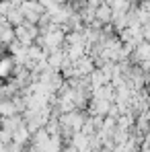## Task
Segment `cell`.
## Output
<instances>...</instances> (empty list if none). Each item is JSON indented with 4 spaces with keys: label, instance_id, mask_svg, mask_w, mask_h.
<instances>
[{
    "label": "cell",
    "instance_id": "cell-1",
    "mask_svg": "<svg viewBox=\"0 0 150 152\" xmlns=\"http://www.w3.org/2000/svg\"><path fill=\"white\" fill-rule=\"evenodd\" d=\"M39 37V27L37 25H31V23H23V25L15 27V39L21 43V45H31L35 43Z\"/></svg>",
    "mask_w": 150,
    "mask_h": 152
},
{
    "label": "cell",
    "instance_id": "cell-2",
    "mask_svg": "<svg viewBox=\"0 0 150 152\" xmlns=\"http://www.w3.org/2000/svg\"><path fill=\"white\" fill-rule=\"evenodd\" d=\"M19 8H21V12H23L25 23H31V25H37L39 19H41V15L45 12V8H43L37 0H23V4H21Z\"/></svg>",
    "mask_w": 150,
    "mask_h": 152
},
{
    "label": "cell",
    "instance_id": "cell-3",
    "mask_svg": "<svg viewBox=\"0 0 150 152\" xmlns=\"http://www.w3.org/2000/svg\"><path fill=\"white\" fill-rule=\"evenodd\" d=\"M130 60H132V64H140V62L150 60V43H148V41H140V43H136L134 50H132Z\"/></svg>",
    "mask_w": 150,
    "mask_h": 152
},
{
    "label": "cell",
    "instance_id": "cell-4",
    "mask_svg": "<svg viewBox=\"0 0 150 152\" xmlns=\"http://www.w3.org/2000/svg\"><path fill=\"white\" fill-rule=\"evenodd\" d=\"M15 68H17V64H15L12 56L10 53H2L0 56V80H8L15 74Z\"/></svg>",
    "mask_w": 150,
    "mask_h": 152
},
{
    "label": "cell",
    "instance_id": "cell-5",
    "mask_svg": "<svg viewBox=\"0 0 150 152\" xmlns=\"http://www.w3.org/2000/svg\"><path fill=\"white\" fill-rule=\"evenodd\" d=\"M111 101H105V99H91V105H89V111L91 115H99V117H107L109 115V109H111Z\"/></svg>",
    "mask_w": 150,
    "mask_h": 152
},
{
    "label": "cell",
    "instance_id": "cell-6",
    "mask_svg": "<svg viewBox=\"0 0 150 152\" xmlns=\"http://www.w3.org/2000/svg\"><path fill=\"white\" fill-rule=\"evenodd\" d=\"M29 140H31V132L27 129V126H19L15 132H12V142L15 144H21V146H27L29 144Z\"/></svg>",
    "mask_w": 150,
    "mask_h": 152
},
{
    "label": "cell",
    "instance_id": "cell-7",
    "mask_svg": "<svg viewBox=\"0 0 150 152\" xmlns=\"http://www.w3.org/2000/svg\"><path fill=\"white\" fill-rule=\"evenodd\" d=\"M95 19L99 21L101 25H107V23H111V6L109 4H99L97 8H95Z\"/></svg>",
    "mask_w": 150,
    "mask_h": 152
},
{
    "label": "cell",
    "instance_id": "cell-8",
    "mask_svg": "<svg viewBox=\"0 0 150 152\" xmlns=\"http://www.w3.org/2000/svg\"><path fill=\"white\" fill-rule=\"evenodd\" d=\"M10 115H19V109L12 99H0V117H10Z\"/></svg>",
    "mask_w": 150,
    "mask_h": 152
},
{
    "label": "cell",
    "instance_id": "cell-9",
    "mask_svg": "<svg viewBox=\"0 0 150 152\" xmlns=\"http://www.w3.org/2000/svg\"><path fill=\"white\" fill-rule=\"evenodd\" d=\"M4 21H6L10 27H19V25H23V23H25L23 12H21V8H19V6H15V8L6 15V19H4Z\"/></svg>",
    "mask_w": 150,
    "mask_h": 152
},
{
    "label": "cell",
    "instance_id": "cell-10",
    "mask_svg": "<svg viewBox=\"0 0 150 152\" xmlns=\"http://www.w3.org/2000/svg\"><path fill=\"white\" fill-rule=\"evenodd\" d=\"M148 84H150V80H148Z\"/></svg>",
    "mask_w": 150,
    "mask_h": 152
}]
</instances>
